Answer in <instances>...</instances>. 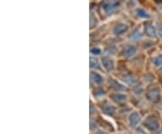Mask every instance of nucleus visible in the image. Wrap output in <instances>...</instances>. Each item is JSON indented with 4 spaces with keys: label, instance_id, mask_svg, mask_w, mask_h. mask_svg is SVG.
<instances>
[{
    "label": "nucleus",
    "instance_id": "1",
    "mask_svg": "<svg viewBox=\"0 0 162 134\" xmlns=\"http://www.w3.org/2000/svg\"><path fill=\"white\" fill-rule=\"evenodd\" d=\"M122 1L123 0H103L100 5L101 11L105 15H110L121 5Z\"/></svg>",
    "mask_w": 162,
    "mask_h": 134
},
{
    "label": "nucleus",
    "instance_id": "2",
    "mask_svg": "<svg viewBox=\"0 0 162 134\" xmlns=\"http://www.w3.org/2000/svg\"><path fill=\"white\" fill-rule=\"evenodd\" d=\"M144 126L150 132H157L160 129V122L156 117L150 115L144 121Z\"/></svg>",
    "mask_w": 162,
    "mask_h": 134
},
{
    "label": "nucleus",
    "instance_id": "3",
    "mask_svg": "<svg viewBox=\"0 0 162 134\" xmlns=\"http://www.w3.org/2000/svg\"><path fill=\"white\" fill-rule=\"evenodd\" d=\"M147 98L152 103H158L160 100V89L157 86L150 87L147 92Z\"/></svg>",
    "mask_w": 162,
    "mask_h": 134
},
{
    "label": "nucleus",
    "instance_id": "4",
    "mask_svg": "<svg viewBox=\"0 0 162 134\" xmlns=\"http://www.w3.org/2000/svg\"><path fill=\"white\" fill-rule=\"evenodd\" d=\"M102 64H103L104 68L106 69V70H107V71L113 70V68H114L113 60L107 56H105V57L102 58Z\"/></svg>",
    "mask_w": 162,
    "mask_h": 134
},
{
    "label": "nucleus",
    "instance_id": "5",
    "mask_svg": "<svg viewBox=\"0 0 162 134\" xmlns=\"http://www.w3.org/2000/svg\"><path fill=\"white\" fill-rule=\"evenodd\" d=\"M140 121V115L137 112L131 113V115L129 116V124H130L131 127L137 126L139 124Z\"/></svg>",
    "mask_w": 162,
    "mask_h": 134
},
{
    "label": "nucleus",
    "instance_id": "6",
    "mask_svg": "<svg viewBox=\"0 0 162 134\" xmlns=\"http://www.w3.org/2000/svg\"><path fill=\"white\" fill-rule=\"evenodd\" d=\"M145 33L149 37H155L156 36L157 31H156L155 27L153 26V25L150 22H146L145 23Z\"/></svg>",
    "mask_w": 162,
    "mask_h": 134
},
{
    "label": "nucleus",
    "instance_id": "7",
    "mask_svg": "<svg viewBox=\"0 0 162 134\" xmlns=\"http://www.w3.org/2000/svg\"><path fill=\"white\" fill-rule=\"evenodd\" d=\"M127 31H128V26L125 24H118L114 26L113 30V33L116 35H121V34L126 32Z\"/></svg>",
    "mask_w": 162,
    "mask_h": 134
},
{
    "label": "nucleus",
    "instance_id": "8",
    "mask_svg": "<svg viewBox=\"0 0 162 134\" xmlns=\"http://www.w3.org/2000/svg\"><path fill=\"white\" fill-rule=\"evenodd\" d=\"M135 53H136V48L134 46H132V45H127L123 50V55L124 57H127V58L133 56Z\"/></svg>",
    "mask_w": 162,
    "mask_h": 134
},
{
    "label": "nucleus",
    "instance_id": "9",
    "mask_svg": "<svg viewBox=\"0 0 162 134\" xmlns=\"http://www.w3.org/2000/svg\"><path fill=\"white\" fill-rule=\"evenodd\" d=\"M91 80L96 84H101L104 81V78L97 72H91Z\"/></svg>",
    "mask_w": 162,
    "mask_h": 134
},
{
    "label": "nucleus",
    "instance_id": "10",
    "mask_svg": "<svg viewBox=\"0 0 162 134\" xmlns=\"http://www.w3.org/2000/svg\"><path fill=\"white\" fill-rule=\"evenodd\" d=\"M103 111L105 112V113H106L108 115H113L115 112V108L113 106L109 105V104H105L103 106Z\"/></svg>",
    "mask_w": 162,
    "mask_h": 134
},
{
    "label": "nucleus",
    "instance_id": "11",
    "mask_svg": "<svg viewBox=\"0 0 162 134\" xmlns=\"http://www.w3.org/2000/svg\"><path fill=\"white\" fill-rule=\"evenodd\" d=\"M112 97L117 103H122V102H124L126 100V95H124L123 94H119V93L112 95Z\"/></svg>",
    "mask_w": 162,
    "mask_h": 134
},
{
    "label": "nucleus",
    "instance_id": "12",
    "mask_svg": "<svg viewBox=\"0 0 162 134\" xmlns=\"http://www.w3.org/2000/svg\"><path fill=\"white\" fill-rule=\"evenodd\" d=\"M111 85H112V87H113L114 90H117V91H120V90H122V89H124V88H125L123 85H122L121 84H119L118 82H116L115 80H113V79H112Z\"/></svg>",
    "mask_w": 162,
    "mask_h": 134
},
{
    "label": "nucleus",
    "instance_id": "13",
    "mask_svg": "<svg viewBox=\"0 0 162 134\" xmlns=\"http://www.w3.org/2000/svg\"><path fill=\"white\" fill-rule=\"evenodd\" d=\"M140 36H141V34H140V32L139 31V29H137V30H135L134 32L131 34V36H130V39H132V40H134V41H137L139 38H140Z\"/></svg>",
    "mask_w": 162,
    "mask_h": 134
},
{
    "label": "nucleus",
    "instance_id": "14",
    "mask_svg": "<svg viewBox=\"0 0 162 134\" xmlns=\"http://www.w3.org/2000/svg\"><path fill=\"white\" fill-rule=\"evenodd\" d=\"M90 67L91 69H98L99 68V64L96 59L94 58H90Z\"/></svg>",
    "mask_w": 162,
    "mask_h": 134
},
{
    "label": "nucleus",
    "instance_id": "15",
    "mask_svg": "<svg viewBox=\"0 0 162 134\" xmlns=\"http://www.w3.org/2000/svg\"><path fill=\"white\" fill-rule=\"evenodd\" d=\"M137 14H138L139 16L143 17V18H148L149 17V14L146 11H144L143 9H140V8L137 9Z\"/></svg>",
    "mask_w": 162,
    "mask_h": 134
},
{
    "label": "nucleus",
    "instance_id": "16",
    "mask_svg": "<svg viewBox=\"0 0 162 134\" xmlns=\"http://www.w3.org/2000/svg\"><path fill=\"white\" fill-rule=\"evenodd\" d=\"M152 61H153V63H154L156 66H160V65H162V55L155 57Z\"/></svg>",
    "mask_w": 162,
    "mask_h": 134
},
{
    "label": "nucleus",
    "instance_id": "17",
    "mask_svg": "<svg viewBox=\"0 0 162 134\" xmlns=\"http://www.w3.org/2000/svg\"><path fill=\"white\" fill-rule=\"evenodd\" d=\"M91 53L94 54V55H98V54L101 53V51L98 48H94L91 50Z\"/></svg>",
    "mask_w": 162,
    "mask_h": 134
},
{
    "label": "nucleus",
    "instance_id": "18",
    "mask_svg": "<svg viewBox=\"0 0 162 134\" xmlns=\"http://www.w3.org/2000/svg\"><path fill=\"white\" fill-rule=\"evenodd\" d=\"M158 33L160 34V37H162V25H160V26H159V28H158Z\"/></svg>",
    "mask_w": 162,
    "mask_h": 134
},
{
    "label": "nucleus",
    "instance_id": "19",
    "mask_svg": "<svg viewBox=\"0 0 162 134\" xmlns=\"http://www.w3.org/2000/svg\"><path fill=\"white\" fill-rule=\"evenodd\" d=\"M158 4H161L162 3V0H155Z\"/></svg>",
    "mask_w": 162,
    "mask_h": 134
},
{
    "label": "nucleus",
    "instance_id": "20",
    "mask_svg": "<svg viewBox=\"0 0 162 134\" xmlns=\"http://www.w3.org/2000/svg\"><path fill=\"white\" fill-rule=\"evenodd\" d=\"M160 74H161V75H162V68H161V69H160Z\"/></svg>",
    "mask_w": 162,
    "mask_h": 134
}]
</instances>
